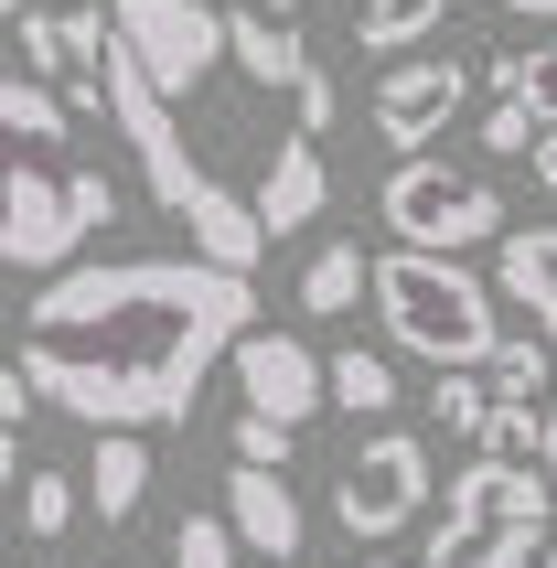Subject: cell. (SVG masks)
I'll use <instances>...</instances> for the list:
<instances>
[{"instance_id":"obj_3","label":"cell","mask_w":557,"mask_h":568,"mask_svg":"<svg viewBox=\"0 0 557 568\" xmlns=\"http://www.w3.org/2000/svg\"><path fill=\"white\" fill-rule=\"evenodd\" d=\"M375 322H386L397 354H429V365H483L504 344L494 280L462 268L450 247H386L375 257Z\"/></svg>"},{"instance_id":"obj_26","label":"cell","mask_w":557,"mask_h":568,"mask_svg":"<svg viewBox=\"0 0 557 568\" xmlns=\"http://www.w3.org/2000/svg\"><path fill=\"white\" fill-rule=\"evenodd\" d=\"M22 11H32V0H0V75L22 64Z\"/></svg>"},{"instance_id":"obj_7","label":"cell","mask_w":557,"mask_h":568,"mask_svg":"<svg viewBox=\"0 0 557 568\" xmlns=\"http://www.w3.org/2000/svg\"><path fill=\"white\" fill-rule=\"evenodd\" d=\"M108 22H119V43L140 54V75L172 108L215 87V64H225V11L215 0H108Z\"/></svg>"},{"instance_id":"obj_24","label":"cell","mask_w":557,"mask_h":568,"mask_svg":"<svg viewBox=\"0 0 557 568\" xmlns=\"http://www.w3.org/2000/svg\"><path fill=\"white\" fill-rule=\"evenodd\" d=\"M290 450H301V429H290V418L236 408V462H269V473H290Z\"/></svg>"},{"instance_id":"obj_30","label":"cell","mask_w":557,"mask_h":568,"mask_svg":"<svg viewBox=\"0 0 557 568\" xmlns=\"http://www.w3.org/2000/svg\"><path fill=\"white\" fill-rule=\"evenodd\" d=\"M257 11H278V22H301V0H257Z\"/></svg>"},{"instance_id":"obj_5","label":"cell","mask_w":557,"mask_h":568,"mask_svg":"<svg viewBox=\"0 0 557 568\" xmlns=\"http://www.w3.org/2000/svg\"><path fill=\"white\" fill-rule=\"evenodd\" d=\"M375 215H386V236L397 247H494L504 236V183H483V172H462V161L439 151H397V172L375 183Z\"/></svg>"},{"instance_id":"obj_21","label":"cell","mask_w":557,"mask_h":568,"mask_svg":"<svg viewBox=\"0 0 557 568\" xmlns=\"http://www.w3.org/2000/svg\"><path fill=\"white\" fill-rule=\"evenodd\" d=\"M11 505H22V537H75V505H87V483H64V473H22V483H11Z\"/></svg>"},{"instance_id":"obj_17","label":"cell","mask_w":557,"mask_h":568,"mask_svg":"<svg viewBox=\"0 0 557 568\" xmlns=\"http://www.w3.org/2000/svg\"><path fill=\"white\" fill-rule=\"evenodd\" d=\"M483 376H494V397L547 408V397H557V344H547V333H504V344L483 354Z\"/></svg>"},{"instance_id":"obj_8","label":"cell","mask_w":557,"mask_h":568,"mask_svg":"<svg viewBox=\"0 0 557 568\" xmlns=\"http://www.w3.org/2000/svg\"><path fill=\"white\" fill-rule=\"evenodd\" d=\"M225 64H236V75H247V87H269V97H290V129H311V140H322V129H333V75H322V64H311V43H301V22H278V11H225Z\"/></svg>"},{"instance_id":"obj_29","label":"cell","mask_w":557,"mask_h":568,"mask_svg":"<svg viewBox=\"0 0 557 568\" xmlns=\"http://www.w3.org/2000/svg\"><path fill=\"white\" fill-rule=\"evenodd\" d=\"M547 473H557V397H547Z\"/></svg>"},{"instance_id":"obj_22","label":"cell","mask_w":557,"mask_h":568,"mask_svg":"<svg viewBox=\"0 0 557 568\" xmlns=\"http://www.w3.org/2000/svg\"><path fill=\"white\" fill-rule=\"evenodd\" d=\"M236 547H247V537H236V515H183V526H172V568H236Z\"/></svg>"},{"instance_id":"obj_14","label":"cell","mask_w":557,"mask_h":568,"mask_svg":"<svg viewBox=\"0 0 557 568\" xmlns=\"http://www.w3.org/2000/svg\"><path fill=\"white\" fill-rule=\"evenodd\" d=\"M140 494H151V429H97V450H87V515H97V526H129Z\"/></svg>"},{"instance_id":"obj_1","label":"cell","mask_w":557,"mask_h":568,"mask_svg":"<svg viewBox=\"0 0 557 568\" xmlns=\"http://www.w3.org/2000/svg\"><path fill=\"white\" fill-rule=\"evenodd\" d=\"M257 322L247 268L225 257H97L54 268L22 312V376L87 429H183L204 376Z\"/></svg>"},{"instance_id":"obj_6","label":"cell","mask_w":557,"mask_h":568,"mask_svg":"<svg viewBox=\"0 0 557 568\" xmlns=\"http://www.w3.org/2000/svg\"><path fill=\"white\" fill-rule=\"evenodd\" d=\"M418 515H429V440L375 418L365 450H354L343 483H333V526H343L354 547H386V537H407Z\"/></svg>"},{"instance_id":"obj_28","label":"cell","mask_w":557,"mask_h":568,"mask_svg":"<svg viewBox=\"0 0 557 568\" xmlns=\"http://www.w3.org/2000/svg\"><path fill=\"white\" fill-rule=\"evenodd\" d=\"M494 11H515V22H557V0H494Z\"/></svg>"},{"instance_id":"obj_16","label":"cell","mask_w":557,"mask_h":568,"mask_svg":"<svg viewBox=\"0 0 557 568\" xmlns=\"http://www.w3.org/2000/svg\"><path fill=\"white\" fill-rule=\"evenodd\" d=\"M439 22H450V0H365V11H354V43H365L375 64H397V54H418Z\"/></svg>"},{"instance_id":"obj_25","label":"cell","mask_w":557,"mask_h":568,"mask_svg":"<svg viewBox=\"0 0 557 568\" xmlns=\"http://www.w3.org/2000/svg\"><path fill=\"white\" fill-rule=\"evenodd\" d=\"M22 397H32V376L0 365V483H22Z\"/></svg>"},{"instance_id":"obj_10","label":"cell","mask_w":557,"mask_h":568,"mask_svg":"<svg viewBox=\"0 0 557 568\" xmlns=\"http://www.w3.org/2000/svg\"><path fill=\"white\" fill-rule=\"evenodd\" d=\"M225 365H236V397H247L257 418H290V429H311V418L333 408V354H311L301 333H257V322H247Z\"/></svg>"},{"instance_id":"obj_15","label":"cell","mask_w":557,"mask_h":568,"mask_svg":"<svg viewBox=\"0 0 557 568\" xmlns=\"http://www.w3.org/2000/svg\"><path fill=\"white\" fill-rule=\"evenodd\" d=\"M375 290V257L354 247V236H333V247H311V268H301V312L311 322H343L354 301Z\"/></svg>"},{"instance_id":"obj_2","label":"cell","mask_w":557,"mask_h":568,"mask_svg":"<svg viewBox=\"0 0 557 568\" xmlns=\"http://www.w3.org/2000/svg\"><path fill=\"white\" fill-rule=\"evenodd\" d=\"M64 140H75L64 87L0 75V268H43L54 280V268H75V247L97 225L119 215L108 172L64 161Z\"/></svg>"},{"instance_id":"obj_19","label":"cell","mask_w":557,"mask_h":568,"mask_svg":"<svg viewBox=\"0 0 557 568\" xmlns=\"http://www.w3.org/2000/svg\"><path fill=\"white\" fill-rule=\"evenodd\" d=\"M483 87H494V97H526L536 129H557V32L536 43V54H494V64H483Z\"/></svg>"},{"instance_id":"obj_13","label":"cell","mask_w":557,"mask_h":568,"mask_svg":"<svg viewBox=\"0 0 557 568\" xmlns=\"http://www.w3.org/2000/svg\"><path fill=\"white\" fill-rule=\"evenodd\" d=\"M494 280H504V301L557 344V225H504L494 236Z\"/></svg>"},{"instance_id":"obj_23","label":"cell","mask_w":557,"mask_h":568,"mask_svg":"<svg viewBox=\"0 0 557 568\" xmlns=\"http://www.w3.org/2000/svg\"><path fill=\"white\" fill-rule=\"evenodd\" d=\"M483 151H494V161H526L536 151V108H526V97H494V108H483Z\"/></svg>"},{"instance_id":"obj_20","label":"cell","mask_w":557,"mask_h":568,"mask_svg":"<svg viewBox=\"0 0 557 568\" xmlns=\"http://www.w3.org/2000/svg\"><path fill=\"white\" fill-rule=\"evenodd\" d=\"M333 408H343V418H386V408H397V365L365 354V344L333 354Z\"/></svg>"},{"instance_id":"obj_11","label":"cell","mask_w":557,"mask_h":568,"mask_svg":"<svg viewBox=\"0 0 557 568\" xmlns=\"http://www.w3.org/2000/svg\"><path fill=\"white\" fill-rule=\"evenodd\" d=\"M257 225H269V236H301L311 215H322V204H333V172H322V140H311V129H290V140H269V161H257Z\"/></svg>"},{"instance_id":"obj_12","label":"cell","mask_w":557,"mask_h":568,"mask_svg":"<svg viewBox=\"0 0 557 568\" xmlns=\"http://www.w3.org/2000/svg\"><path fill=\"white\" fill-rule=\"evenodd\" d=\"M225 515H236V537H247L269 568H290V558H301V537H311L301 494H290L269 462H236V473H225Z\"/></svg>"},{"instance_id":"obj_18","label":"cell","mask_w":557,"mask_h":568,"mask_svg":"<svg viewBox=\"0 0 557 568\" xmlns=\"http://www.w3.org/2000/svg\"><path fill=\"white\" fill-rule=\"evenodd\" d=\"M429 418L450 429V440L483 450V429H494V376H483V365H439L429 376Z\"/></svg>"},{"instance_id":"obj_4","label":"cell","mask_w":557,"mask_h":568,"mask_svg":"<svg viewBox=\"0 0 557 568\" xmlns=\"http://www.w3.org/2000/svg\"><path fill=\"white\" fill-rule=\"evenodd\" d=\"M557 526V473L547 462H504V450H472L450 473V515L429 526V558L418 568H526Z\"/></svg>"},{"instance_id":"obj_31","label":"cell","mask_w":557,"mask_h":568,"mask_svg":"<svg viewBox=\"0 0 557 568\" xmlns=\"http://www.w3.org/2000/svg\"><path fill=\"white\" fill-rule=\"evenodd\" d=\"M354 568H397V558H375V547H365V558H354Z\"/></svg>"},{"instance_id":"obj_32","label":"cell","mask_w":557,"mask_h":568,"mask_svg":"<svg viewBox=\"0 0 557 568\" xmlns=\"http://www.w3.org/2000/svg\"><path fill=\"white\" fill-rule=\"evenodd\" d=\"M526 568H557V547H547V558H526Z\"/></svg>"},{"instance_id":"obj_9","label":"cell","mask_w":557,"mask_h":568,"mask_svg":"<svg viewBox=\"0 0 557 568\" xmlns=\"http://www.w3.org/2000/svg\"><path fill=\"white\" fill-rule=\"evenodd\" d=\"M462 108H472V64L462 54H397L375 75V97H365V129L386 151H429Z\"/></svg>"},{"instance_id":"obj_27","label":"cell","mask_w":557,"mask_h":568,"mask_svg":"<svg viewBox=\"0 0 557 568\" xmlns=\"http://www.w3.org/2000/svg\"><path fill=\"white\" fill-rule=\"evenodd\" d=\"M526 161H536V183L557 193V129H536V151H526Z\"/></svg>"}]
</instances>
